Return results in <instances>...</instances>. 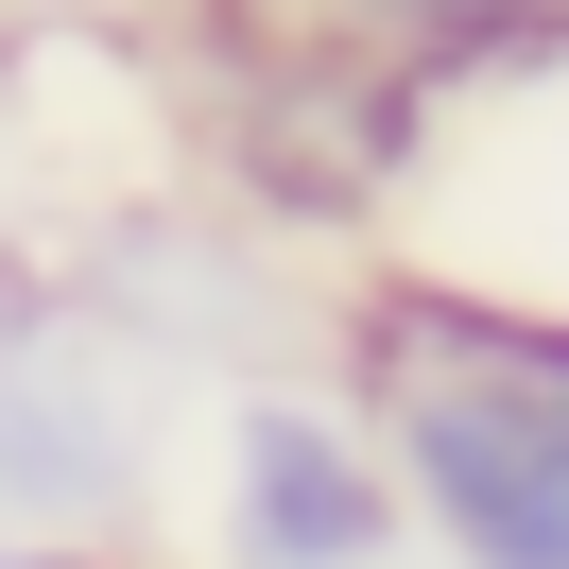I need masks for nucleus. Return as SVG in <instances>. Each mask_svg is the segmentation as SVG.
<instances>
[{"mask_svg":"<svg viewBox=\"0 0 569 569\" xmlns=\"http://www.w3.org/2000/svg\"><path fill=\"white\" fill-rule=\"evenodd\" d=\"M156 500V346L36 311L0 346V535H139Z\"/></svg>","mask_w":569,"mask_h":569,"instance_id":"nucleus-3","label":"nucleus"},{"mask_svg":"<svg viewBox=\"0 0 569 569\" xmlns=\"http://www.w3.org/2000/svg\"><path fill=\"white\" fill-rule=\"evenodd\" d=\"M380 224L431 277L569 311V18L483 52V70H449V87H415V156H397Z\"/></svg>","mask_w":569,"mask_h":569,"instance_id":"nucleus-2","label":"nucleus"},{"mask_svg":"<svg viewBox=\"0 0 569 569\" xmlns=\"http://www.w3.org/2000/svg\"><path fill=\"white\" fill-rule=\"evenodd\" d=\"M569 0H277V36L293 52H346V70H397V87H449L483 70V52L552 36Z\"/></svg>","mask_w":569,"mask_h":569,"instance_id":"nucleus-5","label":"nucleus"},{"mask_svg":"<svg viewBox=\"0 0 569 569\" xmlns=\"http://www.w3.org/2000/svg\"><path fill=\"white\" fill-rule=\"evenodd\" d=\"M36 311H70V277H52L36 242H0V346H18V328H36Z\"/></svg>","mask_w":569,"mask_h":569,"instance_id":"nucleus-6","label":"nucleus"},{"mask_svg":"<svg viewBox=\"0 0 569 569\" xmlns=\"http://www.w3.org/2000/svg\"><path fill=\"white\" fill-rule=\"evenodd\" d=\"M346 415L380 431L397 518L449 569H569V311L431 259H362L328 293Z\"/></svg>","mask_w":569,"mask_h":569,"instance_id":"nucleus-1","label":"nucleus"},{"mask_svg":"<svg viewBox=\"0 0 569 569\" xmlns=\"http://www.w3.org/2000/svg\"><path fill=\"white\" fill-rule=\"evenodd\" d=\"M208 518H224V569H397L415 518H397V466L346 397L311 380H242L208 431Z\"/></svg>","mask_w":569,"mask_h":569,"instance_id":"nucleus-4","label":"nucleus"},{"mask_svg":"<svg viewBox=\"0 0 569 569\" xmlns=\"http://www.w3.org/2000/svg\"><path fill=\"white\" fill-rule=\"evenodd\" d=\"M121 569H156V552H121Z\"/></svg>","mask_w":569,"mask_h":569,"instance_id":"nucleus-8","label":"nucleus"},{"mask_svg":"<svg viewBox=\"0 0 569 569\" xmlns=\"http://www.w3.org/2000/svg\"><path fill=\"white\" fill-rule=\"evenodd\" d=\"M0 569H121V535H0Z\"/></svg>","mask_w":569,"mask_h":569,"instance_id":"nucleus-7","label":"nucleus"}]
</instances>
